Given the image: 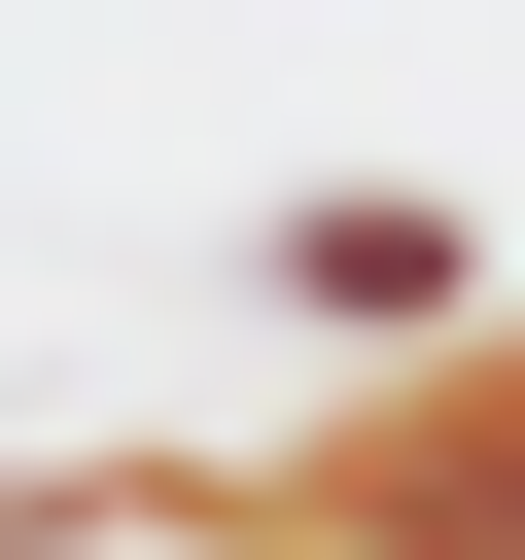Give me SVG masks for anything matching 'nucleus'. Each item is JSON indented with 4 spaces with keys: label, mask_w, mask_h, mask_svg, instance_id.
<instances>
[{
    "label": "nucleus",
    "mask_w": 525,
    "mask_h": 560,
    "mask_svg": "<svg viewBox=\"0 0 525 560\" xmlns=\"http://www.w3.org/2000/svg\"><path fill=\"white\" fill-rule=\"evenodd\" d=\"M140 560H525V315L420 350V385H350V420L245 455V490H140Z\"/></svg>",
    "instance_id": "f257e3e1"
},
{
    "label": "nucleus",
    "mask_w": 525,
    "mask_h": 560,
    "mask_svg": "<svg viewBox=\"0 0 525 560\" xmlns=\"http://www.w3.org/2000/svg\"><path fill=\"white\" fill-rule=\"evenodd\" d=\"M245 280H280V350H350V385L490 350V210H455V175H280V210H245Z\"/></svg>",
    "instance_id": "f03ea898"
}]
</instances>
